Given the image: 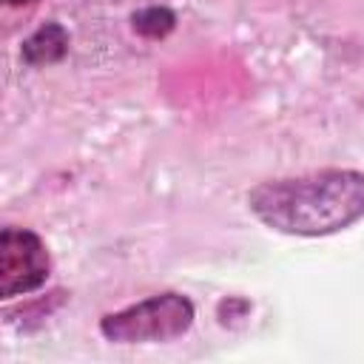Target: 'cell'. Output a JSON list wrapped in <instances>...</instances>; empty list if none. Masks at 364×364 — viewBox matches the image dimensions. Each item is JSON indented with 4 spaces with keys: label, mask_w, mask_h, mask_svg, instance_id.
Returning <instances> with one entry per match:
<instances>
[{
    "label": "cell",
    "mask_w": 364,
    "mask_h": 364,
    "mask_svg": "<svg viewBox=\"0 0 364 364\" xmlns=\"http://www.w3.org/2000/svg\"><path fill=\"white\" fill-rule=\"evenodd\" d=\"M193 304L179 293L151 296L139 304H131L119 313H108L100 321V330L108 341L139 344V341H171L191 330Z\"/></svg>",
    "instance_id": "2"
},
{
    "label": "cell",
    "mask_w": 364,
    "mask_h": 364,
    "mask_svg": "<svg viewBox=\"0 0 364 364\" xmlns=\"http://www.w3.org/2000/svg\"><path fill=\"white\" fill-rule=\"evenodd\" d=\"M68 51V34L63 26L48 23L43 28H37L26 43H23V60L31 65H48L57 63L63 54Z\"/></svg>",
    "instance_id": "4"
},
{
    "label": "cell",
    "mask_w": 364,
    "mask_h": 364,
    "mask_svg": "<svg viewBox=\"0 0 364 364\" xmlns=\"http://www.w3.org/2000/svg\"><path fill=\"white\" fill-rule=\"evenodd\" d=\"M247 205L279 233L327 236L364 219V173L333 168L262 182L247 193Z\"/></svg>",
    "instance_id": "1"
},
{
    "label": "cell",
    "mask_w": 364,
    "mask_h": 364,
    "mask_svg": "<svg viewBox=\"0 0 364 364\" xmlns=\"http://www.w3.org/2000/svg\"><path fill=\"white\" fill-rule=\"evenodd\" d=\"M9 6H20V3H31V0H6Z\"/></svg>",
    "instance_id": "6"
},
{
    "label": "cell",
    "mask_w": 364,
    "mask_h": 364,
    "mask_svg": "<svg viewBox=\"0 0 364 364\" xmlns=\"http://www.w3.org/2000/svg\"><path fill=\"white\" fill-rule=\"evenodd\" d=\"M173 23H176L173 11H168L162 6H151V9H142L134 14V28L145 37H165L173 28Z\"/></svg>",
    "instance_id": "5"
},
{
    "label": "cell",
    "mask_w": 364,
    "mask_h": 364,
    "mask_svg": "<svg viewBox=\"0 0 364 364\" xmlns=\"http://www.w3.org/2000/svg\"><path fill=\"white\" fill-rule=\"evenodd\" d=\"M51 273V259L37 233L6 228L0 233V296L14 299L37 290Z\"/></svg>",
    "instance_id": "3"
}]
</instances>
